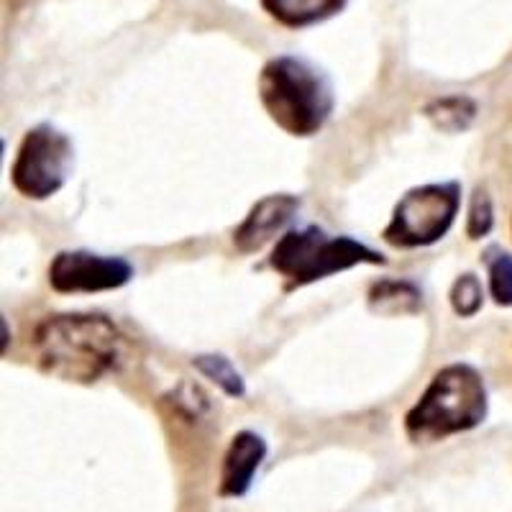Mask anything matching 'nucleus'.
Segmentation results:
<instances>
[{"mask_svg": "<svg viewBox=\"0 0 512 512\" xmlns=\"http://www.w3.org/2000/svg\"><path fill=\"white\" fill-rule=\"evenodd\" d=\"M484 264L489 272V292L500 308H512V256L500 246L484 251Z\"/></svg>", "mask_w": 512, "mask_h": 512, "instance_id": "13", "label": "nucleus"}, {"mask_svg": "<svg viewBox=\"0 0 512 512\" xmlns=\"http://www.w3.org/2000/svg\"><path fill=\"white\" fill-rule=\"evenodd\" d=\"M31 346L47 374L64 382L90 384L116 364L121 333L105 315H49L36 326Z\"/></svg>", "mask_w": 512, "mask_h": 512, "instance_id": "1", "label": "nucleus"}, {"mask_svg": "<svg viewBox=\"0 0 512 512\" xmlns=\"http://www.w3.org/2000/svg\"><path fill=\"white\" fill-rule=\"evenodd\" d=\"M134 277V267L121 256L93 251H59L49 264V285L57 292H103L118 290Z\"/></svg>", "mask_w": 512, "mask_h": 512, "instance_id": "7", "label": "nucleus"}, {"mask_svg": "<svg viewBox=\"0 0 512 512\" xmlns=\"http://www.w3.org/2000/svg\"><path fill=\"white\" fill-rule=\"evenodd\" d=\"M259 98L269 118L290 136L318 134L336 103L328 77L310 62L290 54L264 64Z\"/></svg>", "mask_w": 512, "mask_h": 512, "instance_id": "3", "label": "nucleus"}, {"mask_svg": "<svg viewBox=\"0 0 512 512\" xmlns=\"http://www.w3.org/2000/svg\"><path fill=\"white\" fill-rule=\"evenodd\" d=\"M267 456V443L259 433L241 431L231 438L226 456H223V472L218 495L221 497H244L254 484L256 472Z\"/></svg>", "mask_w": 512, "mask_h": 512, "instance_id": "9", "label": "nucleus"}, {"mask_svg": "<svg viewBox=\"0 0 512 512\" xmlns=\"http://www.w3.org/2000/svg\"><path fill=\"white\" fill-rule=\"evenodd\" d=\"M359 264H384V256L349 236H328L318 226L285 233L269 256V267L290 287L310 285Z\"/></svg>", "mask_w": 512, "mask_h": 512, "instance_id": "4", "label": "nucleus"}, {"mask_svg": "<svg viewBox=\"0 0 512 512\" xmlns=\"http://www.w3.org/2000/svg\"><path fill=\"white\" fill-rule=\"evenodd\" d=\"M75 149L70 136L49 123H39L24 136L18 146L11 180L24 198L47 200L57 195L72 175Z\"/></svg>", "mask_w": 512, "mask_h": 512, "instance_id": "6", "label": "nucleus"}, {"mask_svg": "<svg viewBox=\"0 0 512 512\" xmlns=\"http://www.w3.org/2000/svg\"><path fill=\"white\" fill-rule=\"evenodd\" d=\"M264 11L287 29H305L341 13L349 0H259Z\"/></svg>", "mask_w": 512, "mask_h": 512, "instance_id": "10", "label": "nucleus"}, {"mask_svg": "<svg viewBox=\"0 0 512 512\" xmlns=\"http://www.w3.org/2000/svg\"><path fill=\"white\" fill-rule=\"evenodd\" d=\"M461 205L459 182L413 187L400 198L382 231L384 241L397 249H420L441 241L456 221Z\"/></svg>", "mask_w": 512, "mask_h": 512, "instance_id": "5", "label": "nucleus"}, {"mask_svg": "<svg viewBox=\"0 0 512 512\" xmlns=\"http://www.w3.org/2000/svg\"><path fill=\"white\" fill-rule=\"evenodd\" d=\"M489 410L482 374L469 364H448L405 415V433L413 443H436L484 423Z\"/></svg>", "mask_w": 512, "mask_h": 512, "instance_id": "2", "label": "nucleus"}, {"mask_svg": "<svg viewBox=\"0 0 512 512\" xmlns=\"http://www.w3.org/2000/svg\"><path fill=\"white\" fill-rule=\"evenodd\" d=\"M192 367L198 369L200 374L210 379V382H216L228 397H244L246 387H244V379L241 374L236 372L231 361L221 354H203V356H195L192 359Z\"/></svg>", "mask_w": 512, "mask_h": 512, "instance_id": "14", "label": "nucleus"}, {"mask_svg": "<svg viewBox=\"0 0 512 512\" xmlns=\"http://www.w3.org/2000/svg\"><path fill=\"white\" fill-rule=\"evenodd\" d=\"M484 303V290L477 274H461L459 280L451 287V308L461 318H472L482 310Z\"/></svg>", "mask_w": 512, "mask_h": 512, "instance_id": "15", "label": "nucleus"}, {"mask_svg": "<svg viewBox=\"0 0 512 512\" xmlns=\"http://www.w3.org/2000/svg\"><path fill=\"white\" fill-rule=\"evenodd\" d=\"M425 116L431 118L433 126L448 131V134H459L472 126L474 116H477V105L466 95H448V98L433 100L425 108Z\"/></svg>", "mask_w": 512, "mask_h": 512, "instance_id": "12", "label": "nucleus"}, {"mask_svg": "<svg viewBox=\"0 0 512 512\" xmlns=\"http://www.w3.org/2000/svg\"><path fill=\"white\" fill-rule=\"evenodd\" d=\"M495 226V208L489 200L487 190L477 187L472 195V205H469V218H466V233L469 239H484Z\"/></svg>", "mask_w": 512, "mask_h": 512, "instance_id": "16", "label": "nucleus"}, {"mask_svg": "<svg viewBox=\"0 0 512 512\" xmlns=\"http://www.w3.org/2000/svg\"><path fill=\"white\" fill-rule=\"evenodd\" d=\"M297 208H300V200L295 195H269V198L259 200L249 210L244 223L233 231L236 249L241 254H254V251L264 249L295 218Z\"/></svg>", "mask_w": 512, "mask_h": 512, "instance_id": "8", "label": "nucleus"}, {"mask_svg": "<svg viewBox=\"0 0 512 512\" xmlns=\"http://www.w3.org/2000/svg\"><path fill=\"white\" fill-rule=\"evenodd\" d=\"M423 305V295L413 282H397L384 280L372 287L369 292V308L382 315H402V313H418Z\"/></svg>", "mask_w": 512, "mask_h": 512, "instance_id": "11", "label": "nucleus"}]
</instances>
